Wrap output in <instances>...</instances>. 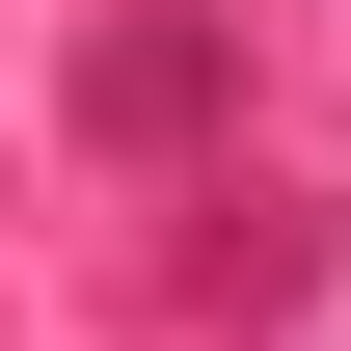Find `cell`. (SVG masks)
Listing matches in <instances>:
<instances>
[{
    "label": "cell",
    "mask_w": 351,
    "mask_h": 351,
    "mask_svg": "<svg viewBox=\"0 0 351 351\" xmlns=\"http://www.w3.org/2000/svg\"><path fill=\"white\" fill-rule=\"evenodd\" d=\"M324 270H351V217H298V189H243L217 243H162V324H298Z\"/></svg>",
    "instance_id": "7a4b0ae2"
},
{
    "label": "cell",
    "mask_w": 351,
    "mask_h": 351,
    "mask_svg": "<svg viewBox=\"0 0 351 351\" xmlns=\"http://www.w3.org/2000/svg\"><path fill=\"white\" fill-rule=\"evenodd\" d=\"M54 108H82L108 162H217V135H243V27H217V0H108V27L54 54Z\"/></svg>",
    "instance_id": "6da1fadb"
}]
</instances>
